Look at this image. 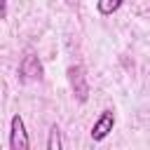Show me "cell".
Masks as SVG:
<instances>
[{"instance_id": "cell-4", "label": "cell", "mask_w": 150, "mask_h": 150, "mask_svg": "<svg viewBox=\"0 0 150 150\" xmlns=\"http://www.w3.org/2000/svg\"><path fill=\"white\" fill-rule=\"evenodd\" d=\"M115 129V112L110 110V108H105V110H101V115L94 120V124H91V141H103V138H108L110 136V131Z\"/></svg>"}, {"instance_id": "cell-6", "label": "cell", "mask_w": 150, "mask_h": 150, "mask_svg": "<svg viewBox=\"0 0 150 150\" xmlns=\"http://www.w3.org/2000/svg\"><path fill=\"white\" fill-rule=\"evenodd\" d=\"M122 5H124L122 0H98V2H96V9H98V14L108 16V14L117 12V9L122 7Z\"/></svg>"}, {"instance_id": "cell-1", "label": "cell", "mask_w": 150, "mask_h": 150, "mask_svg": "<svg viewBox=\"0 0 150 150\" xmlns=\"http://www.w3.org/2000/svg\"><path fill=\"white\" fill-rule=\"evenodd\" d=\"M9 150H30V136L26 131L23 117L16 112L9 120Z\"/></svg>"}, {"instance_id": "cell-5", "label": "cell", "mask_w": 150, "mask_h": 150, "mask_svg": "<svg viewBox=\"0 0 150 150\" xmlns=\"http://www.w3.org/2000/svg\"><path fill=\"white\" fill-rule=\"evenodd\" d=\"M47 150H63V138H61L59 124H52V127H49V134H47Z\"/></svg>"}, {"instance_id": "cell-3", "label": "cell", "mask_w": 150, "mask_h": 150, "mask_svg": "<svg viewBox=\"0 0 150 150\" xmlns=\"http://www.w3.org/2000/svg\"><path fill=\"white\" fill-rule=\"evenodd\" d=\"M45 75V68L35 54H26L19 63V80L21 82H40Z\"/></svg>"}, {"instance_id": "cell-2", "label": "cell", "mask_w": 150, "mask_h": 150, "mask_svg": "<svg viewBox=\"0 0 150 150\" xmlns=\"http://www.w3.org/2000/svg\"><path fill=\"white\" fill-rule=\"evenodd\" d=\"M66 77H68V84L73 89V96L80 103H87V98H89V82H87V75H84V68L82 66H68Z\"/></svg>"}, {"instance_id": "cell-7", "label": "cell", "mask_w": 150, "mask_h": 150, "mask_svg": "<svg viewBox=\"0 0 150 150\" xmlns=\"http://www.w3.org/2000/svg\"><path fill=\"white\" fill-rule=\"evenodd\" d=\"M5 16H7V2H5V0H0V21H2Z\"/></svg>"}]
</instances>
